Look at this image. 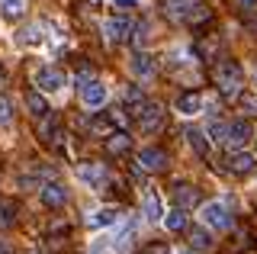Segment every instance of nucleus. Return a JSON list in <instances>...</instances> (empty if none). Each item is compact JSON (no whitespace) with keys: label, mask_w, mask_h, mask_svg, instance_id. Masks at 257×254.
Here are the masks:
<instances>
[{"label":"nucleus","mask_w":257,"mask_h":254,"mask_svg":"<svg viewBox=\"0 0 257 254\" xmlns=\"http://www.w3.org/2000/svg\"><path fill=\"white\" fill-rule=\"evenodd\" d=\"M215 84H219V90L225 93V97H238L241 93V84H244V74H241V65L231 58L219 61V68H215Z\"/></svg>","instance_id":"1"},{"label":"nucleus","mask_w":257,"mask_h":254,"mask_svg":"<svg viewBox=\"0 0 257 254\" xmlns=\"http://www.w3.org/2000/svg\"><path fill=\"white\" fill-rule=\"evenodd\" d=\"M103 39L112 45H125V42H132L135 39V26H132V20L128 17H116V20H106L103 23Z\"/></svg>","instance_id":"2"},{"label":"nucleus","mask_w":257,"mask_h":254,"mask_svg":"<svg viewBox=\"0 0 257 254\" xmlns=\"http://www.w3.org/2000/svg\"><path fill=\"white\" fill-rule=\"evenodd\" d=\"M199 219H203V225H209V228H219V232L231 228V212H228V206H225L222 200L206 203L203 209H199Z\"/></svg>","instance_id":"3"},{"label":"nucleus","mask_w":257,"mask_h":254,"mask_svg":"<svg viewBox=\"0 0 257 254\" xmlns=\"http://www.w3.org/2000/svg\"><path fill=\"white\" fill-rule=\"evenodd\" d=\"M109 97V87L100 81V77H87L84 84H80V103H84L87 109H100L103 103Z\"/></svg>","instance_id":"4"},{"label":"nucleus","mask_w":257,"mask_h":254,"mask_svg":"<svg viewBox=\"0 0 257 254\" xmlns=\"http://www.w3.org/2000/svg\"><path fill=\"white\" fill-rule=\"evenodd\" d=\"M32 84H36V90H42V93H58L64 87V74L58 68H52V65H42V68L32 71Z\"/></svg>","instance_id":"5"},{"label":"nucleus","mask_w":257,"mask_h":254,"mask_svg":"<svg viewBox=\"0 0 257 254\" xmlns=\"http://www.w3.org/2000/svg\"><path fill=\"white\" fill-rule=\"evenodd\" d=\"M135 119H139V129L145 136H151V132H158L161 125H164V109L158 106V103H148L145 100L139 109H135Z\"/></svg>","instance_id":"6"},{"label":"nucleus","mask_w":257,"mask_h":254,"mask_svg":"<svg viewBox=\"0 0 257 254\" xmlns=\"http://www.w3.org/2000/svg\"><path fill=\"white\" fill-rule=\"evenodd\" d=\"M128 71H132L139 81H151V77H155V71H158L155 55H148V52H135L132 58H128Z\"/></svg>","instance_id":"7"},{"label":"nucleus","mask_w":257,"mask_h":254,"mask_svg":"<svg viewBox=\"0 0 257 254\" xmlns=\"http://www.w3.org/2000/svg\"><path fill=\"white\" fill-rule=\"evenodd\" d=\"M77 180L84 187H90V190H100L109 180V171L103 168V164H80V168H77Z\"/></svg>","instance_id":"8"},{"label":"nucleus","mask_w":257,"mask_h":254,"mask_svg":"<svg viewBox=\"0 0 257 254\" xmlns=\"http://www.w3.org/2000/svg\"><path fill=\"white\" fill-rule=\"evenodd\" d=\"M183 136H187L190 148H193L199 158H209V152H212V139H209V132L196 129V125H187V129H183Z\"/></svg>","instance_id":"9"},{"label":"nucleus","mask_w":257,"mask_h":254,"mask_svg":"<svg viewBox=\"0 0 257 254\" xmlns=\"http://www.w3.org/2000/svg\"><path fill=\"white\" fill-rule=\"evenodd\" d=\"M164 164H167L164 148L148 145V148H142V152H139V168L142 171H164Z\"/></svg>","instance_id":"10"},{"label":"nucleus","mask_w":257,"mask_h":254,"mask_svg":"<svg viewBox=\"0 0 257 254\" xmlns=\"http://www.w3.org/2000/svg\"><path fill=\"white\" fill-rule=\"evenodd\" d=\"M247 139H251V122H247V119H235V122H228V129H225V142H228L231 148H241Z\"/></svg>","instance_id":"11"},{"label":"nucleus","mask_w":257,"mask_h":254,"mask_svg":"<svg viewBox=\"0 0 257 254\" xmlns=\"http://www.w3.org/2000/svg\"><path fill=\"white\" fill-rule=\"evenodd\" d=\"M42 203L48 209H61L64 203H68V187L61 184H42Z\"/></svg>","instance_id":"12"},{"label":"nucleus","mask_w":257,"mask_h":254,"mask_svg":"<svg viewBox=\"0 0 257 254\" xmlns=\"http://www.w3.org/2000/svg\"><path fill=\"white\" fill-rule=\"evenodd\" d=\"M174 106H177V113L187 116V119L190 116H199V113H203V97H199V93H180Z\"/></svg>","instance_id":"13"},{"label":"nucleus","mask_w":257,"mask_h":254,"mask_svg":"<svg viewBox=\"0 0 257 254\" xmlns=\"http://www.w3.org/2000/svg\"><path fill=\"white\" fill-rule=\"evenodd\" d=\"M142 209H145V219L148 222H164V203H161V196L155 193V190H145Z\"/></svg>","instance_id":"14"},{"label":"nucleus","mask_w":257,"mask_h":254,"mask_svg":"<svg viewBox=\"0 0 257 254\" xmlns=\"http://www.w3.org/2000/svg\"><path fill=\"white\" fill-rule=\"evenodd\" d=\"M257 168V158L251 152H231L228 155V171L231 174H251Z\"/></svg>","instance_id":"15"},{"label":"nucleus","mask_w":257,"mask_h":254,"mask_svg":"<svg viewBox=\"0 0 257 254\" xmlns=\"http://www.w3.org/2000/svg\"><path fill=\"white\" fill-rule=\"evenodd\" d=\"M196 200H199L196 187H190V184H174V203L180 206V209H190V206H196Z\"/></svg>","instance_id":"16"},{"label":"nucleus","mask_w":257,"mask_h":254,"mask_svg":"<svg viewBox=\"0 0 257 254\" xmlns=\"http://www.w3.org/2000/svg\"><path fill=\"white\" fill-rule=\"evenodd\" d=\"M128 145H132V136H125V132H109L106 142H103V148L109 155H122V152H128Z\"/></svg>","instance_id":"17"},{"label":"nucleus","mask_w":257,"mask_h":254,"mask_svg":"<svg viewBox=\"0 0 257 254\" xmlns=\"http://www.w3.org/2000/svg\"><path fill=\"white\" fill-rule=\"evenodd\" d=\"M26 109H29V116L42 119V116L48 113V103H45V93H42V90H29V93H26Z\"/></svg>","instance_id":"18"},{"label":"nucleus","mask_w":257,"mask_h":254,"mask_svg":"<svg viewBox=\"0 0 257 254\" xmlns=\"http://www.w3.org/2000/svg\"><path fill=\"white\" fill-rule=\"evenodd\" d=\"M164 225H167V232H183V228H187V209H180V206L171 209L164 216Z\"/></svg>","instance_id":"19"},{"label":"nucleus","mask_w":257,"mask_h":254,"mask_svg":"<svg viewBox=\"0 0 257 254\" xmlns=\"http://www.w3.org/2000/svg\"><path fill=\"white\" fill-rule=\"evenodd\" d=\"M167 4V13H171L174 20H190L193 17V4L190 0H164Z\"/></svg>","instance_id":"20"},{"label":"nucleus","mask_w":257,"mask_h":254,"mask_svg":"<svg viewBox=\"0 0 257 254\" xmlns=\"http://www.w3.org/2000/svg\"><path fill=\"white\" fill-rule=\"evenodd\" d=\"M26 13V0H0V17L7 20H16Z\"/></svg>","instance_id":"21"},{"label":"nucleus","mask_w":257,"mask_h":254,"mask_svg":"<svg viewBox=\"0 0 257 254\" xmlns=\"http://www.w3.org/2000/svg\"><path fill=\"white\" fill-rule=\"evenodd\" d=\"M20 45H26V49H36V45H42V29L39 26H26V29H20Z\"/></svg>","instance_id":"22"},{"label":"nucleus","mask_w":257,"mask_h":254,"mask_svg":"<svg viewBox=\"0 0 257 254\" xmlns=\"http://www.w3.org/2000/svg\"><path fill=\"white\" fill-rule=\"evenodd\" d=\"M122 97H125V106H128V109H132V113H135V109H139V106H142V103H145V100H148V97H145V90H142V87H139V84H128V87H125V93H122Z\"/></svg>","instance_id":"23"},{"label":"nucleus","mask_w":257,"mask_h":254,"mask_svg":"<svg viewBox=\"0 0 257 254\" xmlns=\"http://www.w3.org/2000/svg\"><path fill=\"white\" fill-rule=\"evenodd\" d=\"M190 244H193L196 251H199V248L209 251V248H212V235H209L206 228H193V232H190Z\"/></svg>","instance_id":"24"},{"label":"nucleus","mask_w":257,"mask_h":254,"mask_svg":"<svg viewBox=\"0 0 257 254\" xmlns=\"http://www.w3.org/2000/svg\"><path fill=\"white\" fill-rule=\"evenodd\" d=\"M238 106L244 109L247 116H257V93L251 90H244V93H238Z\"/></svg>","instance_id":"25"},{"label":"nucleus","mask_w":257,"mask_h":254,"mask_svg":"<svg viewBox=\"0 0 257 254\" xmlns=\"http://www.w3.org/2000/svg\"><path fill=\"white\" fill-rule=\"evenodd\" d=\"M112 222H116V209H100L96 216H90L93 228H106V225H112Z\"/></svg>","instance_id":"26"},{"label":"nucleus","mask_w":257,"mask_h":254,"mask_svg":"<svg viewBox=\"0 0 257 254\" xmlns=\"http://www.w3.org/2000/svg\"><path fill=\"white\" fill-rule=\"evenodd\" d=\"M16 222V206L13 203H0V228H10Z\"/></svg>","instance_id":"27"},{"label":"nucleus","mask_w":257,"mask_h":254,"mask_svg":"<svg viewBox=\"0 0 257 254\" xmlns=\"http://www.w3.org/2000/svg\"><path fill=\"white\" fill-rule=\"evenodd\" d=\"M112 4V10L116 13H132V10H139L142 7V0H109Z\"/></svg>","instance_id":"28"},{"label":"nucleus","mask_w":257,"mask_h":254,"mask_svg":"<svg viewBox=\"0 0 257 254\" xmlns=\"http://www.w3.org/2000/svg\"><path fill=\"white\" fill-rule=\"evenodd\" d=\"M10 119H13V103L0 97V125H10Z\"/></svg>","instance_id":"29"},{"label":"nucleus","mask_w":257,"mask_h":254,"mask_svg":"<svg viewBox=\"0 0 257 254\" xmlns=\"http://www.w3.org/2000/svg\"><path fill=\"white\" fill-rule=\"evenodd\" d=\"M148 39H151V23H142V26L135 29V42H139V45H148Z\"/></svg>","instance_id":"30"},{"label":"nucleus","mask_w":257,"mask_h":254,"mask_svg":"<svg viewBox=\"0 0 257 254\" xmlns=\"http://www.w3.org/2000/svg\"><path fill=\"white\" fill-rule=\"evenodd\" d=\"M225 129H228V122H212L209 125V136H212L215 142H225Z\"/></svg>","instance_id":"31"},{"label":"nucleus","mask_w":257,"mask_h":254,"mask_svg":"<svg viewBox=\"0 0 257 254\" xmlns=\"http://www.w3.org/2000/svg\"><path fill=\"white\" fill-rule=\"evenodd\" d=\"M87 254H109V241H106V238H96Z\"/></svg>","instance_id":"32"},{"label":"nucleus","mask_w":257,"mask_h":254,"mask_svg":"<svg viewBox=\"0 0 257 254\" xmlns=\"http://www.w3.org/2000/svg\"><path fill=\"white\" fill-rule=\"evenodd\" d=\"M145 254H167V244H148Z\"/></svg>","instance_id":"33"},{"label":"nucleus","mask_w":257,"mask_h":254,"mask_svg":"<svg viewBox=\"0 0 257 254\" xmlns=\"http://www.w3.org/2000/svg\"><path fill=\"white\" fill-rule=\"evenodd\" d=\"M0 254H13V248H10V244L4 241V238H0Z\"/></svg>","instance_id":"34"},{"label":"nucleus","mask_w":257,"mask_h":254,"mask_svg":"<svg viewBox=\"0 0 257 254\" xmlns=\"http://www.w3.org/2000/svg\"><path fill=\"white\" fill-rule=\"evenodd\" d=\"M4 81H7V68L0 65V84H4Z\"/></svg>","instance_id":"35"},{"label":"nucleus","mask_w":257,"mask_h":254,"mask_svg":"<svg viewBox=\"0 0 257 254\" xmlns=\"http://www.w3.org/2000/svg\"><path fill=\"white\" fill-rule=\"evenodd\" d=\"M238 4H241V7H254L257 0H238Z\"/></svg>","instance_id":"36"},{"label":"nucleus","mask_w":257,"mask_h":254,"mask_svg":"<svg viewBox=\"0 0 257 254\" xmlns=\"http://www.w3.org/2000/svg\"><path fill=\"white\" fill-rule=\"evenodd\" d=\"M254 84H257V68H254Z\"/></svg>","instance_id":"37"},{"label":"nucleus","mask_w":257,"mask_h":254,"mask_svg":"<svg viewBox=\"0 0 257 254\" xmlns=\"http://www.w3.org/2000/svg\"><path fill=\"white\" fill-rule=\"evenodd\" d=\"M180 254H196V251H180Z\"/></svg>","instance_id":"38"}]
</instances>
